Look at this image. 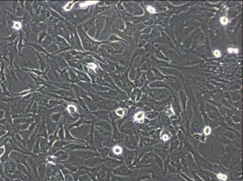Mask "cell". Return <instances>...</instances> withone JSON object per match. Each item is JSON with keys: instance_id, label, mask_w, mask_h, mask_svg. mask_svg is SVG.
<instances>
[{"instance_id": "obj_23", "label": "cell", "mask_w": 243, "mask_h": 181, "mask_svg": "<svg viewBox=\"0 0 243 181\" xmlns=\"http://www.w3.org/2000/svg\"><path fill=\"white\" fill-rule=\"evenodd\" d=\"M45 36H46V33H45V32H44L43 31L42 33H41L40 36H39V41L42 40V39H43Z\"/></svg>"}, {"instance_id": "obj_4", "label": "cell", "mask_w": 243, "mask_h": 181, "mask_svg": "<svg viewBox=\"0 0 243 181\" xmlns=\"http://www.w3.org/2000/svg\"><path fill=\"white\" fill-rule=\"evenodd\" d=\"M52 42H53L52 37H51V36H47V37L45 38V39L43 40V42H42V44H43V45H44L43 47H45V48H46V47H49L50 44L52 43Z\"/></svg>"}, {"instance_id": "obj_12", "label": "cell", "mask_w": 243, "mask_h": 181, "mask_svg": "<svg viewBox=\"0 0 243 181\" xmlns=\"http://www.w3.org/2000/svg\"><path fill=\"white\" fill-rule=\"evenodd\" d=\"M68 111H69V112H70V113H71V114H74V112H76V107H74V106H72V105L68 106Z\"/></svg>"}, {"instance_id": "obj_22", "label": "cell", "mask_w": 243, "mask_h": 181, "mask_svg": "<svg viewBox=\"0 0 243 181\" xmlns=\"http://www.w3.org/2000/svg\"><path fill=\"white\" fill-rule=\"evenodd\" d=\"M213 54H214L216 57H220V56H221V53H220L219 50H216L213 51Z\"/></svg>"}, {"instance_id": "obj_14", "label": "cell", "mask_w": 243, "mask_h": 181, "mask_svg": "<svg viewBox=\"0 0 243 181\" xmlns=\"http://www.w3.org/2000/svg\"><path fill=\"white\" fill-rule=\"evenodd\" d=\"M116 113H117V115H120V116H123L124 115V112H125V110L124 109H117L116 110Z\"/></svg>"}, {"instance_id": "obj_11", "label": "cell", "mask_w": 243, "mask_h": 181, "mask_svg": "<svg viewBox=\"0 0 243 181\" xmlns=\"http://www.w3.org/2000/svg\"><path fill=\"white\" fill-rule=\"evenodd\" d=\"M114 152L117 155H119L122 153V149L120 148V147H118V146H116L114 148Z\"/></svg>"}, {"instance_id": "obj_17", "label": "cell", "mask_w": 243, "mask_h": 181, "mask_svg": "<svg viewBox=\"0 0 243 181\" xmlns=\"http://www.w3.org/2000/svg\"><path fill=\"white\" fill-rule=\"evenodd\" d=\"M218 177L220 179V180H226V179H227V176H226L225 174H221V173L218 174Z\"/></svg>"}, {"instance_id": "obj_16", "label": "cell", "mask_w": 243, "mask_h": 181, "mask_svg": "<svg viewBox=\"0 0 243 181\" xmlns=\"http://www.w3.org/2000/svg\"><path fill=\"white\" fill-rule=\"evenodd\" d=\"M13 27H14V28H15V29H16V30H19V28H21V24L19 23V22H15L13 23Z\"/></svg>"}, {"instance_id": "obj_24", "label": "cell", "mask_w": 243, "mask_h": 181, "mask_svg": "<svg viewBox=\"0 0 243 181\" xmlns=\"http://www.w3.org/2000/svg\"><path fill=\"white\" fill-rule=\"evenodd\" d=\"M162 139H163L164 141H167L169 139V136H168V135H165L162 136Z\"/></svg>"}, {"instance_id": "obj_10", "label": "cell", "mask_w": 243, "mask_h": 181, "mask_svg": "<svg viewBox=\"0 0 243 181\" xmlns=\"http://www.w3.org/2000/svg\"><path fill=\"white\" fill-rule=\"evenodd\" d=\"M74 1H71V2L67 3V5L65 6V8H64V9H65V10H70V9H71L73 7V4H74Z\"/></svg>"}, {"instance_id": "obj_9", "label": "cell", "mask_w": 243, "mask_h": 181, "mask_svg": "<svg viewBox=\"0 0 243 181\" xmlns=\"http://www.w3.org/2000/svg\"><path fill=\"white\" fill-rule=\"evenodd\" d=\"M56 61L58 62V64L60 66H61V67H64V66H66V63L64 62V60L62 58H61V57L58 58L56 59Z\"/></svg>"}, {"instance_id": "obj_2", "label": "cell", "mask_w": 243, "mask_h": 181, "mask_svg": "<svg viewBox=\"0 0 243 181\" xmlns=\"http://www.w3.org/2000/svg\"><path fill=\"white\" fill-rule=\"evenodd\" d=\"M94 27H95V22H94V20H91L84 24L82 28L84 31L88 32L91 28H92Z\"/></svg>"}, {"instance_id": "obj_21", "label": "cell", "mask_w": 243, "mask_h": 181, "mask_svg": "<svg viewBox=\"0 0 243 181\" xmlns=\"http://www.w3.org/2000/svg\"><path fill=\"white\" fill-rule=\"evenodd\" d=\"M204 133H205L206 135H209L210 134V132H211V129H210V128L209 127H206L205 129H204Z\"/></svg>"}, {"instance_id": "obj_7", "label": "cell", "mask_w": 243, "mask_h": 181, "mask_svg": "<svg viewBox=\"0 0 243 181\" xmlns=\"http://www.w3.org/2000/svg\"><path fill=\"white\" fill-rule=\"evenodd\" d=\"M144 117H145L144 112H139L135 115V116H134V118H135L136 121H141L142 122Z\"/></svg>"}, {"instance_id": "obj_8", "label": "cell", "mask_w": 243, "mask_h": 181, "mask_svg": "<svg viewBox=\"0 0 243 181\" xmlns=\"http://www.w3.org/2000/svg\"><path fill=\"white\" fill-rule=\"evenodd\" d=\"M78 73V77H79V78L80 80H84V81H88V82H90V79L88 78V76H87L86 74H83V73H80V72H77Z\"/></svg>"}, {"instance_id": "obj_5", "label": "cell", "mask_w": 243, "mask_h": 181, "mask_svg": "<svg viewBox=\"0 0 243 181\" xmlns=\"http://www.w3.org/2000/svg\"><path fill=\"white\" fill-rule=\"evenodd\" d=\"M16 76L19 77V79L23 81H26L27 79V74L24 71H16Z\"/></svg>"}, {"instance_id": "obj_13", "label": "cell", "mask_w": 243, "mask_h": 181, "mask_svg": "<svg viewBox=\"0 0 243 181\" xmlns=\"http://www.w3.org/2000/svg\"><path fill=\"white\" fill-rule=\"evenodd\" d=\"M220 22H221V23L223 25H226V24L228 23V19L225 17V16H224V17L221 18Z\"/></svg>"}, {"instance_id": "obj_19", "label": "cell", "mask_w": 243, "mask_h": 181, "mask_svg": "<svg viewBox=\"0 0 243 181\" xmlns=\"http://www.w3.org/2000/svg\"><path fill=\"white\" fill-rule=\"evenodd\" d=\"M147 10L148 12H149L151 13H154L155 12V9L154 7H151V6H148L147 7Z\"/></svg>"}, {"instance_id": "obj_6", "label": "cell", "mask_w": 243, "mask_h": 181, "mask_svg": "<svg viewBox=\"0 0 243 181\" xmlns=\"http://www.w3.org/2000/svg\"><path fill=\"white\" fill-rule=\"evenodd\" d=\"M21 64L22 65V66H29V65H32V62L30 59L23 57L21 59Z\"/></svg>"}, {"instance_id": "obj_1", "label": "cell", "mask_w": 243, "mask_h": 181, "mask_svg": "<svg viewBox=\"0 0 243 181\" xmlns=\"http://www.w3.org/2000/svg\"><path fill=\"white\" fill-rule=\"evenodd\" d=\"M78 32L82 39L84 48L86 50L95 51L97 48V42L92 40L89 36L85 33V31L80 27H78Z\"/></svg>"}, {"instance_id": "obj_25", "label": "cell", "mask_w": 243, "mask_h": 181, "mask_svg": "<svg viewBox=\"0 0 243 181\" xmlns=\"http://www.w3.org/2000/svg\"><path fill=\"white\" fill-rule=\"evenodd\" d=\"M1 14H2V12H1V10H0V16H1Z\"/></svg>"}, {"instance_id": "obj_20", "label": "cell", "mask_w": 243, "mask_h": 181, "mask_svg": "<svg viewBox=\"0 0 243 181\" xmlns=\"http://www.w3.org/2000/svg\"><path fill=\"white\" fill-rule=\"evenodd\" d=\"M5 32V27L3 25H0V35L3 34Z\"/></svg>"}, {"instance_id": "obj_3", "label": "cell", "mask_w": 243, "mask_h": 181, "mask_svg": "<svg viewBox=\"0 0 243 181\" xmlns=\"http://www.w3.org/2000/svg\"><path fill=\"white\" fill-rule=\"evenodd\" d=\"M56 43L58 44V45H59V46H63V47H69L68 44H67V42L65 41L63 38H62L61 37H59V36H58L56 38Z\"/></svg>"}, {"instance_id": "obj_18", "label": "cell", "mask_w": 243, "mask_h": 181, "mask_svg": "<svg viewBox=\"0 0 243 181\" xmlns=\"http://www.w3.org/2000/svg\"><path fill=\"white\" fill-rule=\"evenodd\" d=\"M227 51H228V52L230 53H238V49H237V48H229L228 50H227Z\"/></svg>"}, {"instance_id": "obj_15", "label": "cell", "mask_w": 243, "mask_h": 181, "mask_svg": "<svg viewBox=\"0 0 243 181\" xmlns=\"http://www.w3.org/2000/svg\"><path fill=\"white\" fill-rule=\"evenodd\" d=\"M32 45H33V46L35 48H36V49L38 51H44V50L43 48H42V47H41L40 46V45H38V44H32Z\"/></svg>"}]
</instances>
